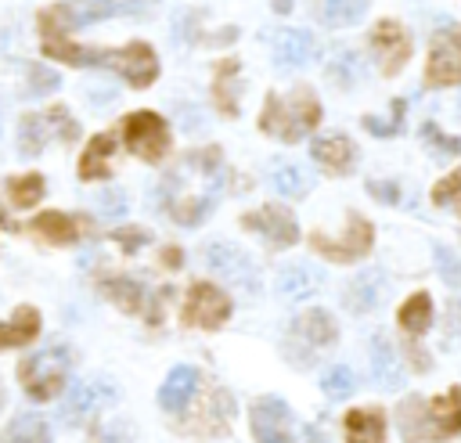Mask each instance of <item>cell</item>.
<instances>
[{
    "instance_id": "6da1fadb",
    "label": "cell",
    "mask_w": 461,
    "mask_h": 443,
    "mask_svg": "<svg viewBox=\"0 0 461 443\" xmlns=\"http://www.w3.org/2000/svg\"><path fill=\"white\" fill-rule=\"evenodd\" d=\"M223 184H227V169H223L220 148H202L180 158V166L162 180L158 194H162L166 212L180 227H194L212 212Z\"/></svg>"
},
{
    "instance_id": "7a4b0ae2",
    "label": "cell",
    "mask_w": 461,
    "mask_h": 443,
    "mask_svg": "<svg viewBox=\"0 0 461 443\" xmlns=\"http://www.w3.org/2000/svg\"><path fill=\"white\" fill-rule=\"evenodd\" d=\"M40 32H43V54L47 58H58L65 65H97V68H108V72H119L130 86H151L155 76H158V58L148 43H130L122 50H112V47H76L68 36H65V25L58 18L54 7H47L40 14Z\"/></svg>"
},
{
    "instance_id": "3957f363",
    "label": "cell",
    "mask_w": 461,
    "mask_h": 443,
    "mask_svg": "<svg viewBox=\"0 0 461 443\" xmlns=\"http://www.w3.org/2000/svg\"><path fill=\"white\" fill-rule=\"evenodd\" d=\"M400 432L403 443H436L461 436V385L447 389L443 396H407L400 403Z\"/></svg>"
},
{
    "instance_id": "277c9868",
    "label": "cell",
    "mask_w": 461,
    "mask_h": 443,
    "mask_svg": "<svg viewBox=\"0 0 461 443\" xmlns=\"http://www.w3.org/2000/svg\"><path fill=\"white\" fill-rule=\"evenodd\" d=\"M317 122H321V101L310 86H295L288 97L267 94V104L259 112V130L277 140H288V144L313 133Z\"/></svg>"
},
{
    "instance_id": "5b68a950",
    "label": "cell",
    "mask_w": 461,
    "mask_h": 443,
    "mask_svg": "<svg viewBox=\"0 0 461 443\" xmlns=\"http://www.w3.org/2000/svg\"><path fill=\"white\" fill-rule=\"evenodd\" d=\"M68 364H72V353L68 346H47V349H36L32 357H25L18 364V382L22 389L32 396V400H54L65 375H68Z\"/></svg>"
},
{
    "instance_id": "8992f818",
    "label": "cell",
    "mask_w": 461,
    "mask_h": 443,
    "mask_svg": "<svg viewBox=\"0 0 461 443\" xmlns=\"http://www.w3.org/2000/svg\"><path fill=\"white\" fill-rule=\"evenodd\" d=\"M371 241H375V227L360 212H349L346 216V234H339V238H328L321 231L310 234V249L317 256L331 259V263H353V259L367 256L371 252Z\"/></svg>"
},
{
    "instance_id": "52a82bcc",
    "label": "cell",
    "mask_w": 461,
    "mask_h": 443,
    "mask_svg": "<svg viewBox=\"0 0 461 443\" xmlns=\"http://www.w3.org/2000/svg\"><path fill=\"white\" fill-rule=\"evenodd\" d=\"M425 83L429 86H461V25H447V29L432 32Z\"/></svg>"
},
{
    "instance_id": "ba28073f",
    "label": "cell",
    "mask_w": 461,
    "mask_h": 443,
    "mask_svg": "<svg viewBox=\"0 0 461 443\" xmlns=\"http://www.w3.org/2000/svg\"><path fill=\"white\" fill-rule=\"evenodd\" d=\"M122 140H126V148H130L137 158L158 162V158L169 151V126H166V119L155 115V112H133V115H126V122H122Z\"/></svg>"
},
{
    "instance_id": "9c48e42d",
    "label": "cell",
    "mask_w": 461,
    "mask_h": 443,
    "mask_svg": "<svg viewBox=\"0 0 461 443\" xmlns=\"http://www.w3.org/2000/svg\"><path fill=\"white\" fill-rule=\"evenodd\" d=\"M115 400V385L101 375L94 378H83L68 389V396L61 400V421L65 425H86L97 411H104L108 403Z\"/></svg>"
},
{
    "instance_id": "30bf717a",
    "label": "cell",
    "mask_w": 461,
    "mask_h": 443,
    "mask_svg": "<svg viewBox=\"0 0 461 443\" xmlns=\"http://www.w3.org/2000/svg\"><path fill=\"white\" fill-rule=\"evenodd\" d=\"M202 259H205V267H209L216 277L238 285V288H245V292H256V288H259L256 263H252L238 245H230V241H209L205 252H202Z\"/></svg>"
},
{
    "instance_id": "8fae6325",
    "label": "cell",
    "mask_w": 461,
    "mask_h": 443,
    "mask_svg": "<svg viewBox=\"0 0 461 443\" xmlns=\"http://www.w3.org/2000/svg\"><path fill=\"white\" fill-rule=\"evenodd\" d=\"M252 436L256 443H295L299 425L295 414L277 400V396H259L252 403Z\"/></svg>"
},
{
    "instance_id": "7c38bea8",
    "label": "cell",
    "mask_w": 461,
    "mask_h": 443,
    "mask_svg": "<svg viewBox=\"0 0 461 443\" xmlns=\"http://www.w3.org/2000/svg\"><path fill=\"white\" fill-rule=\"evenodd\" d=\"M227 317H230V299H227L216 285H209V281H194V285L187 288V299H184V321H187L191 328H205V331H212V328H220Z\"/></svg>"
},
{
    "instance_id": "4fadbf2b",
    "label": "cell",
    "mask_w": 461,
    "mask_h": 443,
    "mask_svg": "<svg viewBox=\"0 0 461 443\" xmlns=\"http://www.w3.org/2000/svg\"><path fill=\"white\" fill-rule=\"evenodd\" d=\"M155 0H72V4H61L54 7L61 25L72 29V25H90V22H101V18H115V14H144Z\"/></svg>"
},
{
    "instance_id": "5bb4252c",
    "label": "cell",
    "mask_w": 461,
    "mask_h": 443,
    "mask_svg": "<svg viewBox=\"0 0 461 443\" xmlns=\"http://www.w3.org/2000/svg\"><path fill=\"white\" fill-rule=\"evenodd\" d=\"M371 50H375V58H378V68L385 72V76H396L403 65H407V58H411V36H407V29L396 22V18H382L375 29H371Z\"/></svg>"
},
{
    "instance_id": "9a60e30c",
    "label": "cell",
    "mask_w": 461,
    "mask_h": 443,
    "mask_svg": "<svg viewBox=\"0 0 461 443\" xmlns=\"http://www.w3.org/2000/svg\"><path fill=\"white\" fill-rule=\"evenodd\" d=\"M241 227L249 231H259L274 249H288L299 241V227H295V216L285 209V205H259L252 212L241 216Z\"/></svg>"
},
{
    "instance_id": "2e32d148",
    "label": "cell",
    "mask_w": 461,
    "mask_h": 443,
    "mask_svg": "<svg viewBox=\"0 0 461 443\" xmlns=\"http://www.w3.org/2000/svg\"><path fill=\"white\" fill-rule=\"evenodd\" d=\"M335 339H339V328H335L331 313L328 310H306V313H299L292 321V342H288V349L292 346H306V360H310V353L335 346Z\"/></svg>"
},
{
    "instance_id": "e0dca14e",
    "label": "cell",
    "mask_w": 461,
    "mask_h": 443,
    "mask_svg": "<svg viewBox=\"0 0 461 443\" xmlns=\"http://www.w3.org/2000/svg\"><path fill=\"white\" fill-rule=\"evenodd\" d=\"M270 50L281 68H303L317 54V40L306 29H277L270 36Z\"/></svg>"
},
{
    "instance_id": "ac0fdd59",
    "label": "cell",
    "mask_w": 461,
    "mask_h": 443,
    "mask_svg": "<svg viewBox=\"0 0 461 443\" xmlns=\"http://www.w3.org/2000/svg\"><path fill=\"white\" fill-rule=\"evenodd\" d=\"M230 418H234V396H230L223 385H212V393H209V400L202 403V411L187 421V432H209V436H220V432H227Z\"/></svg>"
},
{
    "instance_id": "d6986e66",
    "label": "cell",
    "mask_w": 461,
    "mask_h": 443,
    "mask_svg": "<svg viewBox=\"0 0 461 443\" xmlns=\"http://www.w3.org/2000/svg\"><path fill=\"white\" fill-rule=\"evenodd\" d=\"M310 155H313L317 166H324V169L335 173V176H342V173H349V169L357 166V148H353V140H349L346 133L317 137L313 148H310Z\"/></svg>"
},
{
    "instance_id": "ffe728a7",
    "label": "cell",
    "mask_w": 461,
    "mask_h": 443,
    "mask_svg": "<svg viewBox=\"0 0 461 443\" xmlns=\"http://www.w3.org/2000/svg\"><path fill=\"white\" fill-rule=\"evenodd\" d=\"M382 299H385V274L382 270H360L342 292V303L353 313H371Z\"/></svg>"
},
{
    "instance_id": "44dd1931",
    "label": "cell",
    "mask_w": 461,
    "mask_h": 443,
    "mask_svg": "<svg viewBox=\"0 0 461 443\" xmlns=\"http://www.w3.org/2000/svg\"><path fill=\"white\" fill-rule=\"evenodd\" d=\"M29 227H32V234H40V238L50 241V245H72V241H79V234L86 231V220L54 209V212H40Z\"/></svg>"
},
{
    "instance_id": "7402d4cb",
    "label": "cell",
    "mask_w": 461,
    "mask_h": 443,
    "mask_svg": "<svg viewBox=\"0 0 461 443\" xmlns=\"http://www.w3.org/2000/svg\"><path fill=\"white\" fill-rule=\"evenodd\" d=\"M194 389H198V371L187 367V364L173 367V371L166 375L162 389H158V403H162V411H184L187 400L194 396Z\"/></svg>"
},
{
    "instance_id": "603a6c76",
    "label": "cell",
    "mask_w": 461,
    "mask_h": 443,
    "mask_svg": "<svg viewBox=\"0 0 461 443\" xmlns=\"http://www.w3.org/2000/svg\"><path fill=\"white\" fill-rule=\"evenodd\" d=\"M317 288H321V270L306 263H288L277 270V292L285 299H310Z\"/></svg>"
},
{
    "instance_id": "cb8c5ba5",
    "label": "cell",
    "mask_w": 461,
    "mask_h": 443,
    "mask_svg": "<svg viewBox=\"0 0 461 443\" xmlns=\"http://www.w3.org/2000/svg\"><path fill=\"white\" fill-rule=\"evenodd\" d=\"M371 371H375V382L382 389H396L403 382L400 357H396V349H393V342L385 335H375L371 339Z\"/></svg>"
},
{
    "instance_id": "d4e9b609",
    "label": "cell",
    "mask_w": 461,
    "mask_h": 443,
    "mask_svg": "<svg viewBox=\"0 0 461 443\" xmlns=\"http://www.w3.org/2000/svg\"><path fill=\"white\" fill-rule=\"evenodd\" d=\"M346 443H385V418L375 407H357L346 414Z\"/></svg>"
},
{
    "instance_id": "484cf974",
    "label": "cell",
    "mask_w": 461,
    "mask_h": 443,
    "mask_svg": "<svg viewBox=\"0 0 461 443\" xmlns=\"http://www.w3.org/2000/svg\"><path fill=\"white\" fill-rule=\"evenodd\" d=\"M112 155H115V133H97L79 158V176L83 180H104L112 173V166H108Z\"/></svg>"
},
{
    "instance_id": "4316f807",
    "label": "cell",
    "mask_w": 461,
    "mask_h": 443,
    "mask_svg": "<svg viewBox=\"0 0 461 443\" xmlns=\"http://www.w3.org/2000/svg\"><path fill=\"white\" fill-rule=\"evenodd\" d=\"M36 331H40V313L32 306H18L11 321H0V349L25 346L36 339Z\"/></svg>"
},
{
    "instance_id": "83f0119b",
    "label": "cell",
    "mask_w": 461,
    "mask_h": 443,
    "mask_svg": "<svg viewBox=\"0 0 461 443\" xmlns=\"http://www.w3.org/2000/svg\"><path fill=\"white\" fill-rule=\"evenodd\" d=\"M238 94H241V83H238V61H220V65H216V79H212L216 108H220L223 115H238Z\"/></svg>"
},
{
    "instance_id": "f1b7e54d",
    "label": "cell",
    "mask_w": 461,
    "mask_h": 443,
    "mask_svg": "<svg viewBox=\"0 0 461 443\" xmlns=\"http://www.w3.org/2000/svg\"><path fill=\"white\" fill-rule=\"evenodd\" d=\"M50 137H54V130H50L47 112H29V115H22V122H18V151H22V155H40Z\"/></svg>"
},
{
    "instance_id": "f546056e",
    "label": "cell",
    "mask_w": 461,
    "mask_h": 443,
    "mask_svg": "<svg viewBox=\"0 0 461 443\" xmlns=\"http://www.w3.org/2000/svg\"><path fill=\"white\" fill-rule=\"evenodd\" d=\"M101 288H104V295H108L119 310H126V313H140V310H144V303H148L144 285H140V281H133V277H126V274L108 277Z\"/></svg>"
},
{
    "instance_id": "4dcf8cb0",
    "label": "cell",
    "mask_w": 461,
    "mask_h": 443,
    "mask_svg": "<svg viewBox=\"0 0 461 443\" xmlns=\"http://www.w3.org/2000/svg\"><path fill=\"white\" fill-rule=\"evenodd\" d=\"M4 443H50V421L43 414H18L0 436Z\"/></svg>"
},
{
    "instance_id": "1f68e13d",
    "label": "cell",
    "mask_w": 461,
    "mask_h": 443,
    "mask_svg": "<svg viewBox=\"0 0 461 443\" xmlns=\"http://www.w3.org/2000/svg\"><path fill=\"white\" fill-rule=\"evenodd\" d=\"M270 184H274V191L285 194V198H303L313 180H310V173H306L303 166H295V162H277V166L270 169Z\"/></svg>"
},
{
    "instance_id": "d6a6232c",
    "label": "cell",
    "mask_w": 461,
    "mask_h": 443,
    "mask_svg": "<svg viewBox=\"0 0 461 443\" xmlns=\"http://www.w3.org/2000/svg\"><path fill=\"white\" fill-rule=\"evenodd\" d=\"M429 324H432V299H429V292H414L400 306V328L407 335H425Z\"/></svg>"
},
{
    "instance_id": "836d02e7",
    "label": "cell",
    "mask_w": 461,
    "mask_h": 443,
    "mask_svg": "<svg viewBox=\"0 0 461 443\" xmlns=\"http://www.w3.org/2000/svg\"><path fill=\"white\" fill-rule=\"evenodd\" d=\"M364 11H367V0H317L321 22H324V25H335V29L360 22Z\"/></svg>"
},
{
    "instance_id": "e575fe53",
    "label": "cell",
    "mask_w": 461,
    "mask_h": 443,
    "mask_svg": "<svg viewBox=\"0 0 461 443\" xmlns=\"http://www.w3.org/2000/svg\"><path fill=\"white\" fill-rule=\"evenodd\" d=\"M364 76V61L357 50H335L331 61H328V79L335 86H353L357 79Z\"/></svg>"
},
{
    "instance_id": "d590c367",
    "label": "cell",
    "mask_w": 461,
    "mask_h": 443,
    "mask_svg": "<svg viewBox=\"0 0 461 443\" xmlns=\"http://www.w3.org/2000/svg\"><path fill=\"white\" fill-rule=\"evenodd\" d=\"M7 194L18 209H29L43 198V176L40 173H25V176H11L7 180Z\"/></svg>"
},
{
    "instance_id": "8d00e7d4",
    "label": "cell",
    "mask_w": 461,
    "mask_h": 443,
    "mask_svg": "<svg viewBox=\"0 0 461 443\" xmlns=\"http://www.w3.org/2000/svg\"><path fill=\"white\" fill-rule=\"evenodd\" d=\"M321 389H324L331 400H346V396L357 389V378H353V371H349V367L335 364V367H328V371L321 375Z\"/></svg>"
},
{
    "instance_id": "74e56055",
    "label": "cell",
    "mask_w": 461,
    "mask_h": 443,
    "mask_svg": "<svg viewBox=\"0 0 461 443\" xmlns=\"http://www.w3.org/2000/svg\"><path fill=\"white\" fill-rule=\"evenodd\" d=\"M421 137H425V144L432 148V155H436V158H454V155L461 151V144H457L454 137L439 133V126H436V122H425V126H421Z\"/></svg>"
},
{
    "instance_id": "f35d334b",
    "label": "cell",
    "mask_w": 461,
    "mask_h": 443,
    "mask_svg": "<svg viewBox=\"0 0 461 443\" xmlns=\"http://www.w3.org/2000/svg\"><path fill=\"white\" fill-rule=\"evenodd\" d=\"M47 119H50V130H54V137H58V140L72 144V140L79 137V126H76V119L68 115V108H65V104L47 108Z\"/></svg>"
},
{
    "instance_id": "ab89813d",
    "label": "cell",
    "mask_w": 461,
    "mask_h": 443,
    "mask_svg": "<svg viewBox=\"0 0 461 443\" xmlns=\"http://www.w3.org/2000/svg\"><path fill=\"white\" fill-rule=\"evenodd\" d=\"M58 72H50V68H43V65H29V72H25V86H29V94L32 97H43V94H50V90H58Z\"/></svg>"
},
{
    "instance_id": "60d3db41",
    "label": "cell",
    "mask_w": 461,
    "mask_h": 443,
    "mask_svg": "<svg viewBox=\"0 0 461 443\" xmlns=\"http://www.w3.org/2000/svg\"><path fill=\"white\" fill-rule=\"evenodd\" d=\"M432 202L436 205H457L461 202V166L454 173H447L436 187H432Z\"/></svg>"
},
{
    "instance_id": "b9f144b4",
    "label": "cell",
    "mask_w": 461,
    "mask_h": 443,
    "mask_svg": "<svg viewBox=\"0 0 461 443\" xmlns=\"http://www.w3.org/2000/svg\"><path fill=\"white\" fill-rule=\"evenodd\" d=\"M90 443H133V432L126 421H101L90 429Z\"/></svg>"
},
{
    "instance_id": "7bdbcfd3",
    "label": "cell",
    "mask_w": 461,
    "mask_h": 443,
    "mask_svg": "<svg viewBox=\"0 0 461 443\" xmlns=\"http://www.w3.org/2000/svg\"><path fill=\"white\" fill-rule=\"evenodd\" d=\"M436 270H439V277H443L447 285H461V256H457L454 249L436 245Z\"/></svg>"
},
{
    "instance_id": "ee69618b",
    "label": "cell",
    "mask_w": 461,
    "mask_h": 443,
    "mask_svg": "<svg viewBox=\"0 0 461 443\" xmlns=\"http://www.w3.org/2000/svg\"><path fill=\"white\" fill-rule=\"evenodd\" d=\"M400 122H403V101H393V119H375V115L364 119V126L378 137H393L400 130Z\"/></svg>"
},
{
    "instance_id": "f6af8a7d",
    "label": "cell",
    "mask_w": 461,
    "mask_h": 443,
    "mask_svg": "<svg viewBox=\"0 0 461 443\" xmlns=\"http://www.w3.org/2000/svg\"><path fill=\"white\" fill-rule=\"evenodd\" d=\"M97 209H101V216H122L126 212V194L122 191H104V194H97Z\"/></svg>"
},
{
    "instance_id": "bcb514c9",
    "label": "cell",
    "mask_w": 461,
    "mask_h": 443,
    "mask_svg": "<svg viewBox=\"0 0 461 443\" xmlns=\"http://www.w3.org/2000/svg\"><path fill=\"white\" fill-rule=\"evenodd\" d=\"M367 194L378 198V202H389V205L400 202V187H396L393 180H371V184H367Z\"/></svg>"
},
{
    "instance_id": "7dc6e473",
    "label": "cell",
    "mask_w": 461,
    "mask_h": 443,
    "mask_svg": "<svg viewBox=\"0 0 461 443\" xmlns=\"http://www.w3.org/2000/svg\"><path fill=\"white\" fill-rule=\"evenodd\" d=\"M115 241L122 245V252H137V249L148 241V231H140V227H126V231H115Z\"/></svg>"
},
{
    "instance_id": "c3c4849f",
    "label": "cell",
    "mask_w": 461,
    "mask_h": 443,
    "mask_svg": "<svg viewBox=\"0 0 461 443\" xmlns=\"http://www.w3.org/2000/svg\"><path fill=\"white\" fill-rule=\"evenodd\" d=\"M447 328H450V331H461V299L450 303V310H447Z\"/></svg>"
},
{
    "instance_id": "681fc988",
    "label": "cell",
    "mask_w": 461,
    "mask_h": 443,
    "mask_svg": "<svg viewBox=\"0 0 461 443\" xmlns=\"http://www.w3.org/2000/svg\"><path fill=\"white\" fill-rule=\"evenodd\" d=\"M162 263H166V267H173V270H176V267H180V263H184V256H180V249H162Z\"/></svg>"
},
{
    "instance_id": "f907efd6",
    "label": "cell",
    "mask_w": 461,
    "mask_h": 443,
    "mask_svg": "<svg viewBox=\"0 0 461 443\" xmlns=\"http://www.w3.org/2000/svg\"><path fill=\"white\" fill-rule=\"evenodd\" d=\"M274 11H277V14H288V11H292V0H274Z\"/></svg>"
},
{
    "instance_id": "816d5d0a",
    "label": "cell",
    "mask_w": 461,
    "mask_h": 443,
    "mask_svg": "<svg viewBox=\"0 0 461 443\" xmlns=\"http://www.w3.org/2000/svg\"><path fill=\"white\" fill-rule=\"evenodd\" d=\"M0 227H11V220H7V212L0 209Z\"/></svg>"
},
{
    "instance_id": "f5cc1de1",
    "label": "cell",
    "mask_w": 461,
    "mask_h": 443,
    "mask_svg": "<svg viewBox=\"0 0 461 443\" xmlns=\"http://www.w3.org/2000/svg\"><path fill=\"white\" fill-rule=\"evenodd\" d=\"M4 403H7V396H4V385H0V407H4Z\"/></svg>"
}]
</instances>
